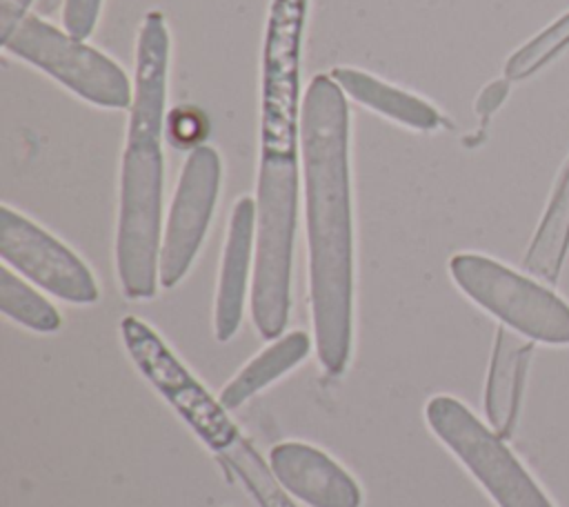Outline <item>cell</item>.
Here are the masks:
<instances>
[{
    "mask_svg": "<svg viewBox=\"0 0 569 507\" xmlns=\"http://www.w3.org/2000/svg\"><path fill=\"white\" fill-rule=\"evenodd\" d=\"M300 147L313 340L325 371L340 376L353 338V207L349 98L331 73L305 89Z\"/></svg>",
    "mask_w": 569,
    "mask_h": 507,
    "instance_id": "1",
    "label": "cell"
},
{
    "mask_svg": "<svg viewBox=\"0 0 569 507\" xmlns=\"http://www.w3.org/2000/svg\"><path fill=\"white\" fill-rule=\"evenodd\" d=\"M164 156L160 136H124L118 182L116 274L131 300H149L160 285Z\"/></svg>",
    "mask_w": 569,
    "mask_h": 507,
    "instance_id": "2",
    "label": "cell"
},
{
    "mask_svg": "<svg viewBox=\"0 0 569 507\" xmlns=\"http://www.w3.org/2000/svg\"><path fill=\"white\" fill-rule=\"evenodd\" d=\"M120 338L138 371L222 465H231L251 447L229 418L227 407L204 389L149 322L124 316L120 320Z\"/></svg>",
    "mask_w": 569,
    "mask_h": 507,
    "instance_id": "3",
    "label": "cell"
},
{
    "mask_svg": "<svg viewBox=\"0 0 569 507\" xmlns=\"http://www.w3.org/2000/svg\"><path fill=\"white\" fill-rule=\"evenodd\" d=\"M0 42L7 53L47 73L84 102L102 109L131 105L133 82L111 56L31 11L0 36Z\"/></svg>",
    "mask_w": 569,
    "mask_h": 507,
    "instance_id": "4",
    "label": "cell"
},
{
    "mask_svg": "<svg viewBox=\"0 0 569 507\" xmlns=\"http://www.w3.org/2000/svg\"><path fill=\"white\" fill-rule=\"evenodd\" d=\"M449 274L469 300L507 329L533 342L569 345V302L542 282L471 251L451 256Z\"/></svg>",
    "mask_w": 569,
    "mask_h": 507,
    "instance_id": "5",
    "label": "cell"
},
{
    "mask_svg": "<svg viewBox=\"0 0 569 507\" xmlns=\"http://www.w3.org/2000/svg\"><path fill=\"white\" fill-rule=\"evenodd\" d=\"M436 438L467 467L498 507H553L516 454L458 398L438 394L425 407Z\"/></svg>",
    "mask_w": 569,
    "mask_h": 507,
    "instance_id": "6",
    "label": "cell"
},
{
    "mask_svg": "<svg viewBox=\"0 0 569 507\" xmlns=\"http://www.w3.org/2000/svg\"><path fill=\"white\" fill-rule=\"evenodd\" d=\"M0 258L2 265L64 302L91 305L100 296L89 265L71 247L9 205L0 207Z\"/></svg>",
    "mask_w": 569,
    "mask_h": 507,
    "instance_id": "7",
    "label": "cell"
},
{
    "mask_svg": "<svg viewBox=\"0 0 569 507\" xmlns=\"http://www.w3.org/2000/svg\"><path fill=\"white\" fill-rule=\"evenodd\" d=\"M222 182V160L216 147L200 145L184 158L160 249V285L176 287L191 269L209 222L213 218Z\"/></svg>",
    "mask_w": 569,
    "mask_h": 507,
    "instance_id": "8",
    "label": "cell"
},
{
    "mask_svg": "<svg viewBox=\"0 0 569 507\" xmlns=\"http://www.w3.org/2000/svg\"><path fill=\"white\" fill-rule=\"evenodd\" d=\"M269 467L282 489L309 507H360L356 478L327 451L289 440L271 447Z\"/></svg>",
    "mask_w": 569,
    "mask_h": 507,
    "instance_id": "9",
    "label": "cell"
},
{
    "mask_svg": "<svg viewBox=\"0 0 569 507\" xmlns=\"http://www.w3.org/2000/svg\"><path fill=\"white\" fill-rule=\"evenodd\" d=\"M171 36L162 11H149L138 29L133 91L127 109V136H164Z\"/></svg>",
    "mask_w": 569,
    "mask_h": 507,
    "instance_id": "10",
    "label": "cell"
},
{
    "mask_svg": "<svg viewBox=\"0 0 569 507\" xmlns=\"http://www.w3.org/2000/svg\"><path fill=\"white\" fill-rule=\"evenodd\" d=\"M256 258V200L240 196L231 209L227 238L222 247L216 305H213V336L218 342L231 340L242 322L249 274L253 276Z\"/></svg>",
    "mask_w": 569,
    "mask_h": 507,
    "instance_id": "11",
    "label": "cell"
},
{
    "mask_svg": "<svg viewBox=\"0 0 569 507\" xmlns=\"http://www.w3.org/2000/svg\"><path fill=\"white\" fill-rule=\"evenodd\" d=\"M518 336L505 325L498 327L485 382V416L500 438H509L516 429L525 378L533 356V340Z\"/></svg>",
    "mask_w": 569,
    "mask_h": 507,
    "instance_id": "12",
    "label": "cell"
},
{
    "mask_svg": "<svg viewBox=\"0 0 569 507\" xmlns=\"http://www.w3.org/2000/svg\"><path fill=\"white\" fill-rule=\"evenodd\" d=\"M329 73L347 98L385 116L387 120H393L400 127L413 131H436L445 127L442 113L418 93L356 67H333Z\"/></svg>",
    "mask_w": 569,
    "mask_h": 507,
    "instance_id": "13",
    "label": "cell"
},
{
    "mask_svg": "<svg viewBox=\"0 0 569 507\" xmlns=\"http://www.w3.org/2000/svg\"><path fill=\"white\" fill-rule=\"evenodd\" d=\"M569 251V156L553 182L545 213L525 254L522 267L529 276L556 285Z\"/></svg>",
    "mask_w": 569,
    "mask_h": 507,
    "instance_id": "14",
    "label": "cell"
},
{
    "mask_svg": "<svg viewBox=\"0 0 569 507\" xmlns=\"http://www.w3.org/2000/svg\"><path fill=\"white\" fill-rule=\"evenodd\" d=\"M311 338L309 334L296 329L276 338L258 356H253L220 391L218 400L227 409L242 407L249 398L273 385L278 378L289 374L298 362L309 356Z\"/></svg>",
    "mask_w": 569,
    "mask_h": 507,
    "instance_id": "15",
    "label": "cell"
},
{
    "mask_svg": "<svg viewBox=\"0 0 569 507\" xmlns=\"http://www.w3.org/2000/svg\"><path fill=\"white\" fill-rule=\"evenodd\" d=\"M0 311L38 334H53L62 325L60 311L9 265L0 269Z\"/></svg>",
    "mask_w": 569,
    "mask_h": 507,
    "instance_id": "16",
    "label": "cell"
},
{
    "mask_svg": "<svg viewBox=\"0 0 569 507\" xmlns=\"http://www.w3.org/2000/svg\"><path fill=\"white\" fill-rule=\"evenodd\" d=\"M569 47V11L556 18L549 27L538 31L531 40L520 44L505 62V78L509 82L525 80L547 67L556 56Z\"/></svg>",
    "mask_w": 569,
    "mask_h": 507,
    "instance_id": "17",
    "label": "cell"
},
{
    "mask_svg": "<svg viewBox=\"0 0 569 507\" xmlns=\"http://www.w3.org/2000/svg\"><path fill=\"white\" fill-rule=\"evenodd\" d=\"M209 118L202 109L193 105H178L167 111L164 118V138L176 147V149H196L200 145H207L204 140L209 138Z\"/></svg>",
    "mask_w": 569,
    "mask_h": 507,
    "instance_id": "18",
    "label": "cell"
},
{
    "mask_svg": "<svg viewBox=\"0 0 569 507\" xmlns=\"http://www.w3.org/2000/svg\"><path fill=\"white\" fill-rule=\"evenodd\" d=\"M104 0H62V29L78 40H89L96 31Z\"/></svg>",
    "mask_w": 569,
    "mask_h": 507,
    "instance_id": "19",
    "label": "cell"
},
{
    "mask_svg": "<svg viewBox=\"0 0 569 507\" xmlns=\"http://www.w3.org/2000/svg\"><path fill=\"white\" fill-rule=\"evenodd\" d=\"M507 96H509V80H507V78H500V80L489 82V84L478 93L476 105H473V109H476V113H478V118H480L478 138L485 136V129H487L491 116L500 109V105L507 100Z\"/></svg>",
    "mask_w": 569,
    "mask_h": 507,
    "instance_id": "20",
    "label": "cell"
},
{
    "mask_svg": "<svg viewBox=\"0 0 569 507\" xmlns=\"http://www.w3.org/2000/svg\"><path fill=\"white\" fill-rule=\"evenodd\" d=\"M33 0H0V36L9 33L27 13Z\"/></svg>",
    "mask_w": 569,
    "mask_h": 507,
    "instance_id": "21",
    "label": "cell"
}]
</instances>
